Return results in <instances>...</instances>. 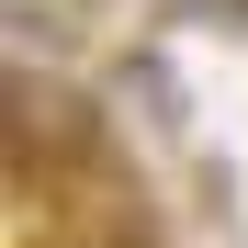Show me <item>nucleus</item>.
<instances>
[{"label":"nucleus","mask_w":248,"mask_h":248,"mask_svg":"<svg viewBox=\"0 0 248 248\" xmlns=\"http://www.w3.org/2000/svg\"><path fill=\"white\" fill-rule=\"evenodd\" d=\"M113 158V124H102V102L91 91H68V79H46V68H12V170H34V181H68V170H102Z\"/></svg>","instance_id":"1"},{"label":"nucleus","mask_w":248,"mask_h":248,"mask_svg":"<svg viewBox=\"0 0 248 248\" xmlns=\"http://www.w3.org/2000/svg\"><path fill=\"white\" fill-rule=\"evenodd\" d=\"M102 102H113L124 124H147L158 147H181V79H170V57H147V46H136V57L113 68V91H102Z\"/></svg>","instance_id":"2"}]
</instances>
